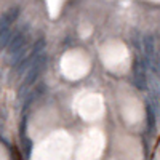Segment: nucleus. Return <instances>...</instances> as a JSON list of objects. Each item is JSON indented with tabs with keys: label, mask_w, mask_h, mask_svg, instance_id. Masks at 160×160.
I'll return each mask as SVG.
<instances>
[{
	"label": "nucleus",
	"mask_w": 160,
	"mask_h": 160,
	"mask_svg": "<svg viewBox=\"0 0 160 160\" xmlns=\"http://www.w3.org/2000/svg\"><path fill=\"white\" fill-rule=\"evenodd\" d=\"M47 59H48V56L45 55V53L38 55V56L34 59L32 66H31L29 71L26 72V75H24L22 83H21L19 88H18V98H19V99H24V98H26V93H28V90L31 88V85H34L37 80H38L40 74H42V69L45 68V64H47Z\"/></svg>",
	"instance_id": "nucleus-1"
},
{
	"label": "nucleus",
	"mask_w": 160,
	"mask_h": 160,
	"mask_svg": "<svg viewBox=\"0 0 160 160\" xmlns=\"http://www.w3.org/2000/svg\"><path fill=\"white\" fill-rule=\"evenodd\" d=\"M149 68L146 64L144 58H136L133 62V83L138 90H148V82H149Z\"/></svg>",
	"instance_id": "nucleus-2"
},
{
	"label": "nucleus",
	"mask_w": 160,
	"mask_h": 160,
	"mask_svg": "<svg viewBox=\"0 0 160 160\" xmlns=\"http://www.w3.org/2000/svg\"><path fill=\"white\" fill-rule=\"evenodd\" d=\"M142 53H144V61L146 64H148V68L152 69V66L155 62V55H157V51H155V38L152 34H146L142 35V47H141Z\"/></svg>",
	"instance_id": "nucleus-3"
},
{
	"label": "nucleus",
	"mask_w": 160,
	"mask_h": 160,
	"mask_svg": "<svg viewBox=\"0 0 160 160\" xmlns=\"http://www.w3.org/2000/svg\"><path fill=\"white\" fill-rule=\"evenodd\" d=\"M37 56H38V55H35L34 51H31L28 56H26L24 59H21V61L15 66V68H13V74H16L18 77H21L22 74L26 75V72L29 71V68L32 66V62H34V59H35Z\"/></svg>",
	"instance_id": "nucleus-4"
},
{
	"label": "nucleus",
	"mask_w": 160,
	"mask_h": 160,
	"mask_svg": "<svg viewBox=\"0 0 160 160\" xmlns=\"http://www.w3.org/2000/svg\"><path fill=\"white\" fill-rule=\"evenodd\" d=\"M13 35H15V32L11 31L10 26H7V24H2V22H0V53L7 50V47L10 45V42H11Z\"/></svg>",
	"instance_id": "nucleus-5"
},
{
	"label": "nucleus",
	"mask_w": 160,
	"mask_h": 160,
	"mask_svg": "<svg viewBox=\"0 0 160 160\" xmlns=\"http://www.w3.org/2000/svg\"><path fill=\"white\" fill-rule=\"evenodd\" d=\"M19 15H21V8H19V7H10V8L3 13V15H2V18H0V22L10 26L11 22H15V21L19 18Z\"/></svg>",
	"instance_id": "nucleus-6"
},
{
	"label": "nucleus",
	"mask_w": 160,
	"mask_h": 160,
	"mask_svg": "<svg viewBox=\"0 0 160 160\" xmlns=\"http://www.w3.org/2000/svg\"><path fill=\"white\" fill-rule=\"evenodd\" d=\"M146 117H148V131L151 133V135H154L155 130H157V115L152 109V106L148 102V106H146Z\"/></svg>",
	"instance_id": "nucleus-7"
},
{
	"label": "nucleus",
	"mask_w": 160,
	"mask_h": 160,
	"mask_svg": "<svg viewBox=\"0 0 160 160\" xmlns=\"http://www.w3.org/2000/svg\"><path fill=\"white\" fill-rule=\"evenodd\" d=\"M45 45H47L45 38H38L37 42L34 43V48H32V51L35 53V55H42V53H43V50H45Z\"/></svg>",
	"instance_id": "nucleus-8"
}]
</instances>
